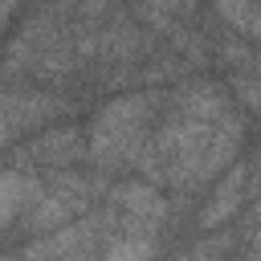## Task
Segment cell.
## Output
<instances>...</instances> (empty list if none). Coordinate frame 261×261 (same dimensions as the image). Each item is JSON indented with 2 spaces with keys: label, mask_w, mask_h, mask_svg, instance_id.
Wrapping results in <instances>:
<instances>
[{
  "label": "cell",
  "mask_w": 261,
  "mask_h": 261,
  "mask_svg": "<svg viewBox=\"0 0 261 261\" xmlns=\"http://www.w3.org/2000/svg\"><path fill=\"white\" fill-rule=\"evenodd\" d=\"M163 257V237L151 232H102L98 241V261H159Z\"/></svg>",
  "instance_id": "6"
},
{
  "label": "cell",
  "mask_w": 261,
  "mask_h": 261,
  "mask_svg": "<svg viewBox=\"0 0 261 261\" xmlns=\"http://www.w3.org/2000/svg\"><path fill=\"white\" fill-rule=\"evenodd\" d=\"M257 200V171H253V151H245L204 196L200 212L192 216V232H216V228H232L237 216L245 212V204Z\"/></svg>",
  "instance_id": "4"
},
{
  "label": "cell",
  "mask_w": 261,
  "mask_h": 261,
  "mask_svg": "<svg viewBox=\"0 0 261 261\" xmlns=\"http://www.w3.org/2000/svg\"><path fill=\"white\" fill-rule=\"evenodd\" d=\"M20 8H24V0H0V29H4V24L20 12Z\"/></svg>",
  "instance_id": "8"
},
{
  "label": "cell",
  "mask_w": 261,
  "mask_h": 261,
  "mask_svg": "<svg viewBox=\"0 0 261 261\" xmlns=\"http://www.w3.org/2000/svg\"><path fill=\"white\" fill-rule=\"evenodd\" d=\"M82 163H86V130L73 118H61L4 151V167L29 171V175H53V171L82 167Z\"/></svg>",
  "instance_id": "3"
},
{
  "label": "cell",
  "mask_w": 261,
  "mask_h": 261,
  "mask_svg": "<svg viewBox=\"0 0 261 261\" xmlns=\"http://www.w3.org/2000/svg\"><path fill=\"white\" fill-rule=\"evenodd\" d=\"M41 192H45L41 175L16 171V167H0V237H8L20 224V216L37 204Z\"/></svg>",
  "instance_id": "5"
},
{
  "label": "cell",
  "mask_w": 261,
  "mask_h": 261,
  "mask_svg": "<svg viewBox=\"0 0 261 261\" xmlns=\"http://www.w3.org/2000/svg\"><path fill=\"white\" fill-rule=\"evenodd\" d=\"M163 114V90L155 86H139V90H122L106 102H98L90 110V118L82 122L86 130V163L110 179L126 175L130 163L139 159L143 143L151 139L155 122Z\"/></svg>",
  "instance_id": "1"
},
{
  "label": "cell",
  "mask_w": 261,
  "mask_h": 261,
  "mask_svg": "<svg viewBox=\"0 0 261 261\" xmlns=\"http://www.w3.org/2000/svg\"><path fill=\"white\" fill-rule=\"evenodd\" d=\"M212 16L220 20L224 33L257 45L261 37V16H257V0H212Z\"/></svg>",
  "instance_id": "7"
},
{
  "label": "cell",
  "mask_w": 261,
  "mask_h": 261,
  "mask_svg": "<svg viewBox=\"0 0 261 261\" xmlns=\"http://www.w3.org/2000/svg\"><path fill=\"white\" fill-rule=\"evenodd\" d=\"M73 110L77 102L61 90L33 86V82H0V155L45 126L73 118Z\"/></svg>",
  "instance_id": "2"
}]
</instances>
